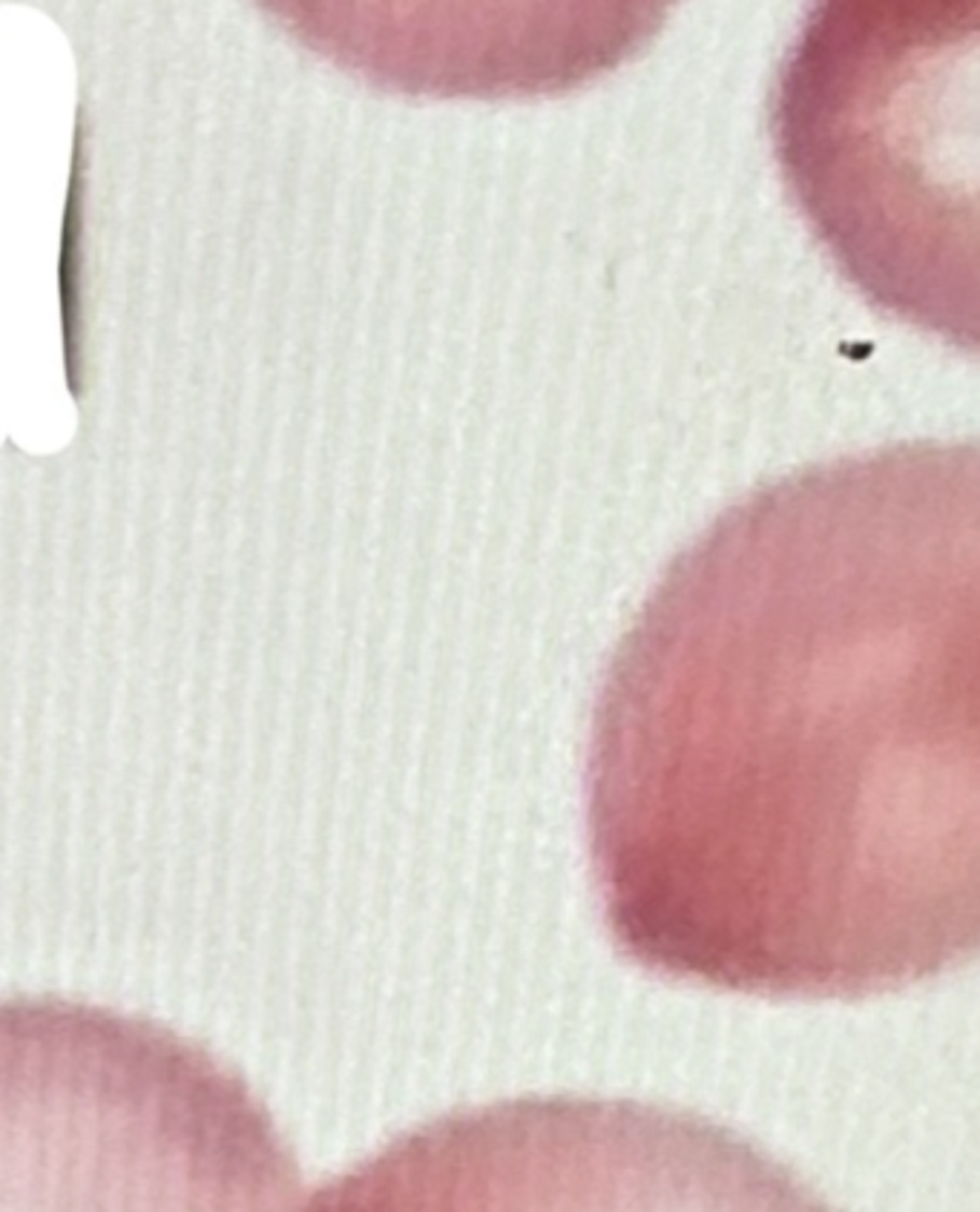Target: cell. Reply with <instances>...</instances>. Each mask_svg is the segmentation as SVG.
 Here are the masks:
<instances>
[{
    "mask_svg": "<svg viewBox=\"0 0 980 1212\" xmlns=\"http://www.w3.org/2000/svg\"><path fill=\"white\" fill-rule=\"evenodd\" d=\"M975 445L757 488L664 573L586 761L602 911L667 980L862 1000L980 931Z\"/></svg>",
    "mask_w": 980,
    "mask_h": 1212,
    "instance_id": "obj_1",
    "label": "cell"
},
{
    "mask_svg": "<svg viewBox=\"0 0 980 1212\" xmlns=\"http://www.w3.org/2000/svg\"><path fill=\"white\" fill-rule=\"evenodd\" d=\"M300 1212H837L791 1167L696 1112L512 1098L420 1124Z\"/></svg>",
    "mask_w": 980,
    "mask_h": 1212,
    "instance_id": "obj_2",
    "label": "cell"
}]
</instances>
